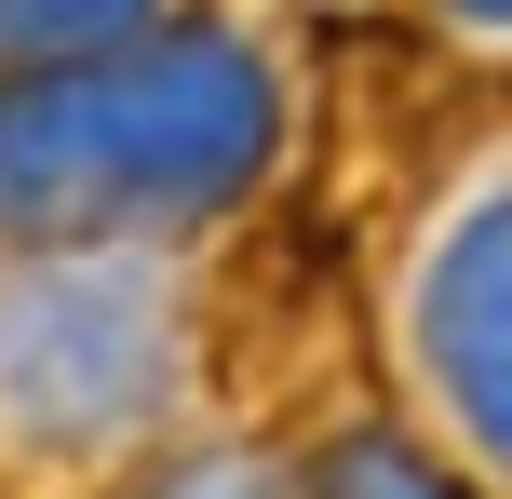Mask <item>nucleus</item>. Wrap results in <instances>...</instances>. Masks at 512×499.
I'll list each match as a JSON object with an SVG mask.
<instances>
[{"label":"nucleus","instance_id":"obj_1","mask_svg":"<svg viewBox=\"0 0 512 499\" xmlns=\"http://www.w3.org/2000/svg\"><path fill=\"white\" fill-rule=\"evenodd\" d=\"M256 162H270V81L216 27L0 81V243L176 230V216H216Z\"/></svg>","mask_w":512,"mask_h":499},{"label":"nucleus","instance_id":"obj_2","mask_svg":"<svg viewBox=\"0 0 512 499\" xmlns=\"http://www.w3.org/2000/svg\"><path fill=\"white\" fill-rule=\"evenodd\" d=\"M176 392V311L162 270L108 243H54L41 270L0 284V419L41 446H108Z\"/></svg>","mask_w":512,"mask_h":499},{"label":"nucleus","instance_id":"obj_3","mask_svg":"<svg viewBox=\"0 0 512 499\" xmlns=\"http://www.w3.org/2000/svg\"><path fill=\"white\" fill-rule=\"evenodd\" d=\"M418 351H432L459 432L512 473V189H486V203L445 230L432 284H418Z\"/></svg>","mask_w":512,"mask_h":499},{"label":"nucleus","instance_id":"obj_4","mask_svg":"<svg viewBox=\"0 0 512 499\" xmlns=\"http://www.w3.org/2000/svg\"><path fill=\"white\" fill-rule=\"evenodd\" d=\"M149 0H0V68H54V54H95Z\"/></svg>","mask_w":512,"mask_h":499},{"label":"nucleus","instance_id":"obj_5","mask_svg":"<svg viewBox=\"0 0 512 499\" xmlns=\"http://www.w3.org/2000/svg\"><path fill=\"white\" fill-rule=\"evenodd\" d=\"M310 499H459V486H445L432 459H405V446H337Z\"/></svg>","mask_w":512,"mask_h":499},{"label":"nucleus","instance_id":"obj_6","mask_svg":"<svg viewBox=\"0 0 512 499\" xmlns=\"http://www.w3.org/2000/svg\"><path fill=\"white\" fill-rule=\"evenodd\" d=\"M162 499H283L270 459H203V473H162Z\"/></svg>","mask_w":512,"mask_h":499},{"label":"nucleus","instance_id":"obj_7","mask_svg":"<svg viewBox=\"0 0 512 499\" xmlns=\"http://www.w3.org/2000/svg\"><path fill=\"white\" fill-rule=\"evenodd\" d=\"M459 14H472V27H512V0H459Z\"/></svg>","mask_w":512,"mask_h":499}]
</instances>
